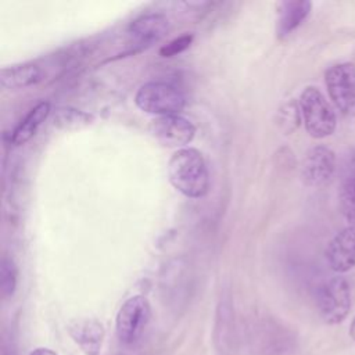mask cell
Listing matches in <instances>:
<instances>
[{
  "label": "cell",
  "instance_id": "obj_22",
  "mask_svg": "<svg viewBox=\"0 0 355 355\" xmlns=\"http://www.w3.org/2000/svg\"><path fill=\"white\" fill-rule=\"evenodd\" d=\"M349 336H351L352 340H355V318L352 319L351 326H349Z\"/></svg>",
  "mask_w": 355,
  "mask_h": 355
},
{
  "label": "cell",
  "instance_id": "obj_15",
  "mask_svg": "<svg viewBox=\"0 0 355 355\" xmlns=\"http://www.w3.org/2000/svg\"><path fill=\"white\" fill-rule=\"evenodd\" d=\"M42 79V69L35 64H21L0 71V85L4 89L15 90L36 85Z\"/></svg>",
  "mask_w": 355,
  "mask_h": 355
},
{
  "label": "cell",
  "instance_id": "obj_2",
  "mask_svg": "<svg viewBox=\"0 0 355 355\" xmlns=\"http://www.w3.org/2000/svg\"><path fill=\"white\" fill-rule=\"evenodd\" d=\"M298 104L309 136L313 139H323L336 130V114L318 87H305L300 96Z\"/></svg>",
  "mask_w": 355,
  "mask_h": 355
},
{
  "label": "cell",
  "instance_id": "obj_17",
  "mask_svg": "<svg viewBox=\"0 0 355 355\" xmlns=\"http://www.w3.org/2000/svg\"><path fill=\"white\" fill-rule=\"evenodd\" d=\"M18 282V268L12 258L4 255L0 263V290L3 298L14 295Z\"/></svg>",
  "mask_w": 355,
  "mask_h": 355
},
{
  "label": "cell",
  "instance_id": "obj_13",
  "mask_svg": "<svg viewBox=\"0 0 355 355\" xmlns=\"http://www.w3.org/2000/svg\"><path fill=\"white\" fill-rule=\"evenodd\" d=\"M214 345L219 355H232L236 349L233 315L226 304H220L216 313L214 327Z\"/></svg>",
  "mask_w": 355,
  "mask_h": 355
},
{
  "label": "cell",
  "instance_id": "obj_10",
  "mask_svg": "<svg viewBox=\"0 0 355 355\" xmlns=\"http://www.w3.org/2000/svg\"><path fill=\"white\" fill-rule=\"evenodd\" d=\"M69 336L86 355H98L104 341V327L96 319L73 320L68 326Z\"/></svg>",
  "mask_w": 355,
  "mask_h": 355
},
{
  "label": "cell",
  "instance_id": "obj_5",
  "mask_svg": "<svg viewBox=\"0 0 355 355\" xmlns=\"http://www.w3.org/2000/svg\"><path fill=\"white\" fill-rule=\"evenodd\" d=\"M316 304L326 323H341L351 311V287L347 279L336 276L323 283L318 290Z\"/></svg>",
  "mask_w": 355,
  "mask_h": 355
},
{
  "label": "cell",
  "instance_id": "obj_8",
  "mask_svg": "<svg viewBox=\"0 0 355 355\" xmlns=\"http://www.w3.org/2000/svg\"><path fill=\"white\" fill-rule=\"evenodd\" d=\"M336 171V154L326 146H315L305 154L301 164L302 182L309 187L327 183Z\"/></svg>",
  "mask_w": 355,
  "mask_h": 355
},
{
  "label": "cell",
  "instance_id": "obj_16",
  "mask_svg": "<svg viewBox=\"0 0 355 355\" xmlns=\"http://www.w3.org/2000/svg\"><path fill=\"white\" fill-rule=\"evenodd\" d=\"M92 121H93L92 115L69 107L58 108L54 115V125L61 129H76V128L87 126Z\"/></svg>",
  "mask_w": 355,
  "mask_h": 355
},
{
  "label": "cell",
  "instance_id": "obj_4",
  "mask_svg": "<svg viewBox=\"0 0 355 355\" xmlns=\"http://www.w3.org/2000/svg\"><path fill=\"white\" fill-rule=\"evenodd\" d=\"M151 319V305L144 295L128 298L115 319V333L121 344H136L144 334Z\"/></svg>",
  "mask_w": 355,
  "mask_h": 355
},
{
  "label": "cell",
  "instance_id": "obj_7",
  "mask_svg": "<svg viewBox=\"0 0 355 355\" xmlns=\"http://www.w3.org/2000/svg\"><path fill=\"white\" fill-rule=\"evenodd\" d=\"M150 133L164 147L184 148L194 139L196 126L180 115H164L150 122Z\"/></svg>",
  "mask_w": 355,
  "mask_h": 355
},
{
  "label": "cell",
  "instance_id": "obj_18",
  "mask_svg": "<svg viewBox=\"0 0 355 355\" xmlns=\"http://www.w3.org/2000/svg\"><path fill=\"white\" fill-rule=\"evenodd\" d=\"M279 125L282 128V130L286 135H290L293 130H295L301 122V110H300V104L294 100H290L287 103H284L279 112Z\"/></svg>",
  "mask_w": 355,
  "mask_h": 355
},
{
  "label": "cell",
  "instance_id": "obj_21",
  "mask_svg": "<svg viewBox=\"0 0 355 355\" xmlns=\"http://www.w3.org/2000/svg\"><path fill=\"white\" fill-rule=\"evenodd\" d=\"M29 355H57L53 349L46 348V347H39L36 349H33Z\"/></svg>",
  "mask_w": 355,
  "mask_h": 355
},
{
  "label": "cell",
  "instance_id": "obj_3",
  "mask_svg": "<svg viewBox=\"0 0 355 355\" xmlns=\"http://www.w3.org/2000/svg\"><path fill=\"white\" fill-rule=\"evenodd\" d=\"M136 105L154 115H179L186 105L184 94L173 85L166 82L144 83L135 96Z\"/></svg>",
  "mask_w": 355,
  "mask_h": 355
},
{
  "label": "cell",
  "instance_id": "obj_9",
  "mask_svg": "<svg viewBox=\"0 0 355 355\" xmlns=\"http://www.w3.org/2000/svg\"><path fill=\"white\" fill-rule=\"evenodd\" d=\"M324 257L330 269L337 273L355 268V226L338 232L327 244Z\"/></svg>",
  "mask_w": 355,
  "mask_h": 355
},
{
  "label": "cell",
  "instance_id": "obj_6",
  "mask_svg": "<svg viewBox=\"0 0 355 355\" xmlns=\"http://www.w3.org/2000/svg\"><path fill=\"white\" fill-rule=\"evenodd\" d=\"M327 93L336 108L347 116H355V64L340 62L324 72Z\"/></svg>",
  "mask_w": 355,
  "mask_h": 355
},
{
  "label": "cell",
  "instance_id": "obj_12",
  "mask_svg": "<svg viewBox=\"0 0 355 355\" xmlns=\"http://www.w3.org/2000/svg\"><path fill=\"white\" fill-rule=\"evenodd\" d=\"M169 29V21L164 14H146L135 21L129 26V33L144 46H148L159 40Z\"/></svg>",
  "mask_w": 355,
  "mask_h": 355
},
{
  "label": "cell",
  "instance_id": "obj_20",
  "mask_svg": "<svg viewBox=\"0 0 355 355\" xmlns=\"http://www.w3.org/2000/svg\"><path fill=\"white\" fill-rule=\"evenodd\" d=\"M193 39H194V36L191 33H184V35L171 40L165 46H162L159 49V54L162 57H173L176 54H180L182 51H184L191 44Z\"/></svg>",
  "mask_w": 355,
  "mask_h": 355
},
{
  "label": "cell",
  "instance_id": "obj_1",
  "mask_svg": "<svg viewBox=\"0 0 355 355\" xmlns=\"http://www.w3.org/2000/svg\"><path fill=\"white\" fill-rule=\"evenodd\" d=\"M171 184L183 196L200 198L208 193L209 173L204 155L191 147L179 148L168 162Z\"/></svg>",
  "mask_w": 355,
  "mask_h": 355
},
{
  "label": "cell",
  "instance_id": "obj_11",
  "mask_svg": "<svg viewBox=\"0 0 355 355\" xmlns=\"http://www.w3.org/2000/svg\"><path fill=\"white\" fill-rule=\"evenodd\" d=\"M312 3L308 0H288L279 6V17L276 24V35L284 39L295 31L309 15Z\"/></svg>",
  "mask_w": 355,
  "mask_h": 355
},
{
  "label": "cell",
  "instance_id": "obj_14",
  "mask_svg": "<svg viewBox=\"0 0 355 355\" xmlns=\"http://www.w3.org/2000/svg\"><path fill=\"white\" fill-rule=\"evenodd\" d=\"M50 114V103L40 101L37 103L18 123L11 135V143L14 146H22L29 141L40 128V125L47 119Z\"/></svg>",
  "mask_w": 355,
  "mask_h": 355
},
{
  "label": "cell",
  "instance_id": "obj_19",
  "mask_svg": "<svg viewBox=\"0 0 355 355\" xmlns=\"http://www.w3.org/2000/svg\"><path fill=\"white\" fill-rule=\"evenodd\" d=\"M338 202H340V211L343 216L347 220L354 222L355 220V176L348 178L341 184Z\"/></svg>",
  "mask_w": 355,
  "mask_h": 355
}]
</instances>
